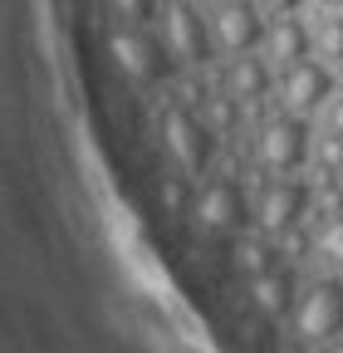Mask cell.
I'll use <instances>...</instances> for the list:
<instances>
[{
	"instance_id": "cell-1",
	"label": "cell",
	"mask_w": 343,
	"mask_h": 353,
	"mask_svg": "<svg viewBox=\"0 0 343 353\" xmlns=\"http://www.w3.org/2000/svg\"><path fill=\"white\" fill-rule=\"evenodd\" d=\"M294 329L299 339H338L343 334V285L319 280L294 299Z\"/></svg>"
},
{
	"instance_id": "cell-2",
	"label": "cell",
	"mask_w": 343,
	"mask_h": 353,
	"mask_svg": "<svg viewBox=\"0 0 343 353\" xmlns=\"http://www.w3.org/2000/svg\"><path fill=\"white\" fill-rule=\"evenodd\" d=\"M108 54H113V64H118L123 74H133V79H157V74H167V44L152 39V34L138 30V25L113 30V34H108Z\"/></svg>"
},
{
	"instance_id": "cell-3",
	"label": "cell",
	"mask_w": 343,
	"mask_h": 353,
	"mask_svg": "<svg viewBox=\"0 0 343 353\" xmlns=\"http://www.w3.org/2000/svg\"><path fill=\"white\" fill-rule=\"evenodd\" d=\"M162 143L187 172H201L211 162V128L187 108H167L162 113Z\"/></svg>"
},
{
	"instance_id": "cell-4",
	"label": "cell",
	"mask_w": 343,
	"mask_h": 353,
	"mask_svg": "<svg viewBox=\"0 0 343 353\" xmlns=\"http://www.w3.org/2000/svg\"><path fill=\"white\" fill-rule=\"evenodd\" d=\"M304 157H309V123L304 118L284 113V118H270L260 128V162L270 172H294Z\"/></svg>"
},
{
	"instance_id": "cell-5",
	"label": "cell",
	"mask_w": 343,
	"mask_h": 353,
	"mask_svg": "<svg viewBox=\"0 0 343 353\" xmlns=\"http://www.w3.org/2000/svg\"><path fill=\"white\" fill-rule=\"evenodd\" d=\"M162 44H167V54L182 59V64H201L206 59V50H211L206 20L187 6V0H172V6L162 10Z\"/></svg>"
},
{
	"instance_id": "cell-6",
	"label": "cell",
	"mask_w": 343,
	"mask_h": 353,
	"mask_svg": "<svg viewBox=\"0 0 343 353\" xmlns=\"http://www.w3.org/2000/svg\"><path fill=\"white\" fill-rule=\"evenodd\" d=\"M280 94H284V108H289L294 118H309L314 108L329 103V94H333V74H329L319 59H299V64L284 69Z\"/></svg>"
},
{
	"instance_id": "cell-7",
	"label": "cell",
	"mask_w": 343,
	"mask_h": 353,
	"mask_svg": "<svg viewBox=\"0 0 343 353\" xmlns=\"http://www.w3.org/2000/svg\"><path fill=\"white\" fill-rule=\"evenodd\" d=\"M304 206H309L304 182L275 176V182H265L260 201H255V221H260V231H294V221L304 216Z\"/></svg>"
},
{
	"instance_id": "cell-8",
	"label": "cell",
	"mask_w": 343,
	"mask_h": 353,
	"mask_svg": "<svg viewBox=\"0 0 343 353\" xmlns=\"http://www.w3.org/2000/svg\"><path fill=\"white\" fill-rule=\"evenodd\" d=\"M265 34V20H260V6H250V0H226L216 10V39L226 54H250L255 44Z\"/></svg>"
},
{
	"instance_id": "cell-9",
	"label": "cell",
	"mask_w": 343,
	"mask_h": 353,
	"mask_svg": "<svg viewBox=\"0 0 343 353\" xmlns=\"http://www.w3.org/2000/svg\"><path fill=\"white\" fill-rule=\"evenodd\" d=\"M196 216H201L206 231H236L240 216H245L240 187H236V182H206L201 196H196Z\"/></svg>"
},
{
	"instance_id": "cell-10",
	"label": "cell",
	"mask_w": 343,
	"mask_h": 353,
	"mask_svg": "<svg viewBox=\"0 0 343 353\" xmlns=\"http://www.w3.org/2000/svg\"><path fill=\"white\" fill-rule=\"evenodd\" d=\"M309 44H314V34L304 30V20H294V15H280L275 25H270V34H265V50H270V59L275 64H299V59H309Z\"/></svg>"
},
{
	"instance_id": "cell-11",
	"label": "cell",
	"mask_w": 343,
	"mask_h": 353,
	"mask_svg": "<svg viewBox=\"0 0 343 353\" xmlns=\"http://www.w3.org/2000/svg\"><path fill=\"white\" fill-rule=\"evenodd\" d=\"M265 88H270V69H265V59H255V54H236V64L226 69V94H231V99L255 103V99H265Z\"/></svg>"
},
{
	"instance_id": "cell-12",
	"label": "cell",
	"mask_w": 343,
	"mask_h": 353,
	"mask_svg": "<svg viewBox=\"0 0 343 353\" xmlns=\"http://www.w3.org/2000/svg\"><path fill=\"white\" fill-rule=\"evenodd\" d=\"M250 294H255V309H260L265 319L289 314V309H294V280H289L284 270H265V275H255V280H250Z\"/></svg>"
},
{
	"instance_id": "cell-13",
	"label": "cell",
	"mask_w": 343,
	"mask_h": 353,
	"mask_svg": "<svg viewBox=\"0 0 343 353\" xmlns=\"http://www.w3.org/2000/svg\"><path fill=\"white\" fill-rule=\"evenodd\" d=\"M157 201H162V211H167V216H187V211H196L191 182H187V176H177V172L157 176Z\"/></svg>"
},
{
	"instance_id": "cell-14",
	"label": "cell",
	"mask_w": 343,
	"mask_h": 353,
	"mask_svg": "<svg viewBox=\"0 0 343 353\" xmlns=\"http://www.w3.org/2000/svg\"><path fill=\"white\" fill-rule=\"evenodd\" d=\"M236 265H240V275H265V270H275V250L265 245V241H240L236 245Z\"/></svg>"
},
{
	"instance_id": "cell-15",
	"label": "cell",
	"mask_w": 343,
	"mask_h": 353,
	"mask_svg": "<svg viewBox=\"0 0 343 353\" xmlns=\"http://www.w3.org/2000/svg\"><path fill=\"white\" fill-rule=\"evenodd\" d=\"M314 50H319L329 64H343V15H324V20H319Z\"/></svg>"
},
{
	"instance_id": "cell-16",
	"label": "cell",
	"mask_w": 343,
	"mask_h": 353,
	"mask_svg": "<svg viewBox=\"0 0 343 353\" xmlns=\"http://www.w3.org/2000/svg\"><path fill=\"white\" fill-rule=\"evenodd\" d=\"M314 157H319V167L329 176H338L343 172V132H324V138L314 143Z\"/></svg>"
},
{
	"instance_id": "cell-17",
	"label": "cell",
	"mask_w": 343,
	"mask_h": 353,
	"mask_svg": "<svg viewBox=\"0 0 343 353\" xmlns=\"http://www.w3.org/2000/svg\"><path fill=\"white\" fill-rule=\"evenodd\" d=\"M201 108H206V128H211V132H221V128H231V123H236V103H231L226 94H211Z\"/></svg>"
},
{
	"instance_id": "cell-18",
	"label": "cell",
	"mask_w": 343,
	"mask_h": 353,
	"mask_svg": "<svg viewBox=\"0 0 343 353\" xmlns=\"http://www.w3.org/2000/svg\"><path fill=\"white\" fill-rule=\"evenodd\" d=\"M108 6H113V15H118V20H133V25L157 15V0H108Z\"/></svg>"
},
{
	"instance_id": "cell-19",
	"label": "cell",
	"mask_w": 343,
	"mask_h": 353,
	"mask_svg": "<svg viewBox=\"0 0 343 353\" xmlns=\"http://www.w3.org/2000/svg\"><path fill=\"white\" fill-rule=\"evenodd\" d=\"M319 250H324L329 260H338V265H343V216H333L329 226L319 231Z\"/></svg>"
},
{
	"instance_id": "cell-20",
	"label": "cell",
	"mask_w": 343,
	"mask_h": 353,
	"mask_svg": "<svg viewBox=\"0 0 343 353\" xmlns=\"http://www.w3.org/2000/svg\"><path fill=\"white\" fill-rule=\"evenodd\" d=\"M324 123H329V132H343V94H338V99H329V113H324Z\"/></svg>"
},
{
	"instance_id": "cell-21",
	"label": "cell",
	"mask_w": 343,
	"mask_h": 353,
	"mask_svg": "<svg viewBox=\"0 0 343 353\" xmlns=\"http://www.w3.org/2000/svg\"><path fill=\"white\" fill-rule=\"evenodd\" d=\"M260 6H265V10H275V15H294L299 0H260Z\"/></svg>"
},
{
	"instance_id": "cell-22",
	"label": "cell",
	"mask_w": 343,
	"mask_h": 353,
	"mask_svg": "<svg viewBox=\"0 0 343 353\" xmlns=\"http://www.w3.org/2000/svg\"><path fill=\"white\" fill-rule=\"evenodd\" d=\"M270 353H304V343H299V339H284V343H275Z\"/></svg>"
},
{
	"instance_id": "cell-23",
	"label": "cell",
	"mask_w": 343,
	"mask_h": 353,
	"mask_svg": "<svg viewBox=\"0 0 343 353\" xmlns=\"http://www.w3.org/2000/svg\"><path fill=\"white\" fill-rule=\"evenodd\" d=\"M324 353H343V339H329V343H324Z\"/></svg>"
},
{
	"instance_id": "cell-24",
	"label": "cell",
	"mask_w": 343,
	"mask_h": 353,
	"mask_svg": "<svg viewBox=\"0 0 343 353\" xmlns=\"http://www.w3.org/2000/svg\"><path fill=\"white\" fill-rule=\"evenodd\" d=\"M324 6H343V0H324Z\"/></svg>"
}]
</instances>
